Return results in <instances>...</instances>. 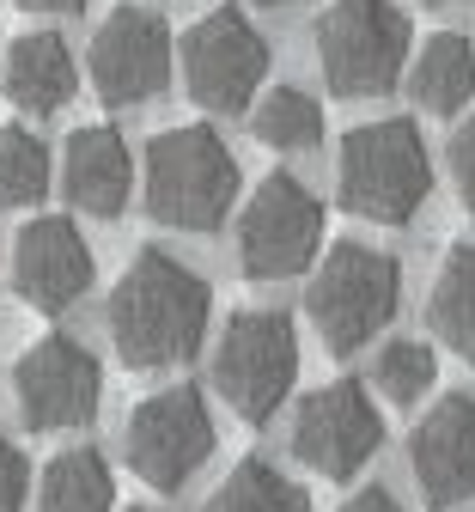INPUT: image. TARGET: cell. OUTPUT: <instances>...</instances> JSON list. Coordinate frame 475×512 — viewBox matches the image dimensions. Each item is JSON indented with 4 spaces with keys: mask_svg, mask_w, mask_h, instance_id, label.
<instances>
[{
    "mask_svg": "<svg viewBox=\"0 0 475 512\" xmlns=\"http://www.w3.org/2000/svg\"><path fill=\"white\" fill-rule=\"evenodd\" d=\"M409 470L427 506L451 512L475 500V397H439L409 433Z\"/></svg>",
    "mask_w": 475,
    "mask_h": 512,
    "instance_id": "obj_13",
    "label": "cell"
},
{
    "mask_svg": "<svg viewBox=\"0 0 475 512\" xmlns=\"http://www.w3.org/2000/svg\"><path fill=\"white\" fill-rule=\"evenodd\" d=\"M208 512H311L305 488L293 476H281L275 464L262 458H244L208 500Z\"/></svg>",
    "mask_w": 475,
    "mask_h": 512,
    "instance_id": "obj_21",
    "label": "cell"
},
{
    "mask_svg": "<svg viewBox=\"0 0 475 512\" xmlns=\"http://www.w3.org/2000/svg\"><path fill=\"white\" fill-rule=\"evenodd\" d=\"M335 196L354 220L372 226H409L421 202L433 196V159L409 116H384L348 128L342 153H335Z\"/></svg>",
    "mask_w": 475,
    "mask_h": 512,
    "instance_id": "obj_2",
    "label": "cell"
},
{
    "mask_svg": "<svg viewBox=\"0 0 475 512\" xmlns=\"http://www.w3.org/2000/svg\"><path fill=\"white\" fill-rule=\"evenodd\" d=\"M214 415H208V397L195 391V384H171L159 397H141L122 427V458L128 470L141 476L147 488L159 494H177L201 464L214 458Z\"/></svg>",
    "mask_w": 475,
    "mask_h": 512,
    "instance_id": "obj_8",
    "label": "cell"
},
{
    "mask_svg": "<svg viewBox=\"0 0 475 512\" xmlns=\"http://www.w3.org/2000/svg\"><path fill=\"white\" fill-rule=\"evenodd\" d=\"M451 183H457V202L475 214V116L457 122V135H451Z\"/></svg>",
    "mask_w": 475,
    "mask_h": 512,
    "instance_id": "obj_24",
    "label": "cell"
},
{
    "mask_svg": "<svg viewBox=\"0 0 475 512\" xmlns=\"http://www.w3.org/2000/svg\"><path fill=\"white\" fill-rule=\"evenodd\" d=\"M238 202V159L208 122L165 128L147 141V208L159 226L214 232Z\"/></svg>",
    "mask_w": 475,
    "mask_h": 512,
    "instance_id": "obj_3",
    "label": "cell"
},
{
    "mask_svg": "<svg viewBox=\"0 0 475 512\" xmlns=\"http://www.w3.org/2000/svg\"><path fill=\"white\" fill-rule=\"evenodd\" d=\"M262 7H299V0H262Z\"/></svg>",
    "mask_w": 475,
    "mask_h": 512,
    "instance_id": "obj_28",
    "label": "cell"
},
{
    "mask_svg": "<svg viewBox=\"0 0 475 512\" xmlns=\"http://www.w3.org/2000/svg\"><path fill=\"white\" fill-rule=\"evenodd\" d=\"M13 287L37 311H67L92 287V244L74 232V220H31L13 250Z\"/></svg>",
    "mask_w": 475,
    "mask_h": 512,
    "instance_id": "obj_14",
    "label": "cell"
},
{
    "mask_svg": "<svg viewBox=\"0 0 475 512\" xmlns=\"http://www.w3.org/2000/svg\"><path fill=\"white\" fill-rule=\"evenodd\" d=\"M409 92L433 116H457L475 98V43L463 31H439L409 61Z\"/></svg>",
    "mask_w": 475,
    "mask_h": 512,
    "instance_id": "obj_17",
    "label": "cell"
},
{
    "mask_svg": "<svg viewBox=\"0 0 475 512\" xmlns=\"http://www.w3.org/2000/svg\"><path fill=\"white\" fill-rule=\"evenodd\" d=\"M409 61V19L396 0H329L317 19V68L335 98H384Z\"/></svg>",
    "mask_w": 475,
    "mask_h": 512,
    "instance_id": "obj_6",
    "label": "cell"
},
{
    "mask_svg": "<svg viewBox=\"0 0 475 512\" xmlns=\"http://www.w3.org/2000/svg\"><path fill=\"white\" fill-rule=\"evenodd\" d=\"M427 317H433V336L475 366V244H457L445 263H439V281L427 293Z\"/></svg>",
    "mask_w": 475,
    "mask_h": 512,
    "instance_id": "obj_18",
    "label": "cell"
},
{
    "mask_svg": "<svg viewBox=\"0 0 475 512\" xmlns=\"http://www.w3.org/2000/svg\"><path fill=\"white\" fill-rule=\"evenodd\" d=\"M396 299H402L396 256L360 238H342V244H329V256L305 287V317L329 354H354L396 317Z\"/></svg>",
    "mask_w": 475,
    "mask_h": 512,
    "instance_id": "obj_4",
    "label": "cell"
},
{
    "mask_svg": "<svg viewBox=\"0 0 475 512\" xmlns=\"http://www.w3.org/2000/svg\"><path fill=\"white\" fill-rule=\"evenodd\" d=\"M80 74H74V49H67L61 31H31V37H13L7 49V98L31 116H49L74 98Z\"/></svg>",
    "mask_w": 475,
    "mask_h": 512,
    "instance_id": "obj_16",
    "label": "cell"
},
{
    "mask_svg": "<svg viewBox=\"0 0 475 512\" xmlns=\"http://www.w3.org/2000/svg\"><path fill=\"white\" fill-rule=\"evenodd\" d=\"M421 7H451V0H421Z\"/></svg>",
    "mask_w": 475,
    "mask_h": 512,
    "instance_id": "obj_29",
    "label": "cell"
},
{
    "mask_svg": "<svg viewBox=\"0 0 475 512\" xmlns=\"http://www.w3.org/2000/svg\"><path fill=\"white\" fill-rule=\"evenodd\" d=\"M13 397H19V415L31 433H61V427H86L98 415V397H104V366L92 360L86 342L74 336H43L19 354V372H13Z\"/></svg>",
    "mask_w": 475,
    "mask_h": 512,
    "instance_id": "obj_11",
    "label": "cell"
},
{
    "mask_svg": "<svg viewBox=\"0 0 475 512\" xmlns=\"http://www.w3.org/2000/svg\"><path fill=\"white\" fill-rule=\"evenodd\" d=\"M110 506H116V476L92 445L61 452L37 482V512H110Z\"/></svg>",
    "mask_w": 475,
    "mask_h": 512,
    "instance_id": "obj_19",
    "label": "cell"
},
{
    "mask_svg": "<svg viewBox=\"0 0 475 512\" xmlns=\"http://www.w3.org/2000/svg\"><path fill=\"white\" fill-rule=\"evenodd\" d=\"M25 13H49V19H61V13H80L86 0H19Z\"/></svg>",
    "mask_w": 475,
    "mask_h": 512,
    "instance_id": "obj_27",
    "label": "cell"
},
{
    "mask_svg": "<svg viewBox=\"0 0 475 512\" xmlns=\"http://www.w3.org/2000/svg\"><path fill=\"white\" fill-rule=\"evenodd\" d=\"M49 196V147L31 128H0V208H37Z\"/></svg>",
    "mask_w": 475,
    "mask_h": 512,
    "instance_id": "obj_22",
    "label": "cell"
},
{
    "mask_svg": "<svg viewBox=\"0 0 475 512\" xmlns=\"http://www.w3.org/2000/svg\"><path fill=\"white\" fill-rule=\"evenodd\" d=\"M335 512H409V506H402L390 488H360L348 506H335Z\"/></svg>",
    "mask_w": 475,
    "mask_h": 512,
    "instance_id": "obj_26",
    "label": "cell"
},
{
    "mask_svg": "<svg viewBox=\"0 0 475 512\" xmlns=\"http://www.w3.org/2000/svg\"><path fill=\"white\" fill-rule=\"evenodd\" d=\"M177 74H183V92H189L195 110L238 116V110H250L256 86L268 80V43L250 25L244 7H214L201 25L183 31Z\"/></svg>",
    "mask_w": 475,
    "mask_h": 512,
    "instance_id": "obj_7",
    "label": "cell"
},
{
    "mask_svg": "<svg viewBox=\"0 0 475 512\" xmlns=\"http://www.w3.org/2000/svg\"><path fill=\"white\" fill-rule=\"evenodd\" d=\"M323 250V202L293 177L275 171L256 183V196L238 214V263L250 281H287L317 263Z\"/></svg>",
    "mask_w": 475,
    "mask_h": 512,
    "instance_id": "obj_9",
    "label": "cell"
},
{
    "mask_svg": "<svg viewBox=\"0 0 475 512\" xmlns=\"http://www.w3.org/2000/svg\"><path fill=\"white\" fill-rule=\"evenodd\" d=\"M134 512H159V506H134Z\"/></svg>",
    "mask_w": 475,
    "mask_h": 512,
    "instance_id": "obj_30",
    "label": "cell"
},
{
    "mask_svg": "<svg viewBox=\"0 0 475 512\" xmlns=\"http://www.w3.org/2000/svg\"><path fill=\"white\" fill-rule=\"evenodd\" d=\"M214 293L171 250H141L110 287V348L128 372L183 366L208 342Z\"/></svg>",
    "mask_w": 475,
    "mask_h": 512,
    "instance_id": "obj_1",
    "label": "cell"
},
{
    "mask_svg": "<svg viewBox=\"0 0 475 512\" xmlns=\"http://www.w3.org/2000/svg\"><path fill=\"white\" fill-rule=\"evenodd\" d=\"M433 378H439V354L427 348V342H384L378 348V366H372V384H378V397L384 403H421L427 391H433Z\"/></svg>",
    "mask_w": 475,
    "mask_h": 512,
    "instance_id": "obj_23",
    "label": "cell"
},
{
    "mask_svg": "<svg viewBox=\"0 0 475 512\" xmlns=\"http://www.w3.org/2000/svg\"><path fill=\"white\" fill-rule=\"evenodd\" d=\"M378 445H384V415L360 378L317 384L293 415V458L329 482L360 476L378 458Z\"/></svg>",
    "mask_w": 475,
    "mask_h": 512,
    "instance_id": "obj_10",
    "label": "cell"
},
{
    "mask_svg": "<svg viewBox=\"0 0 475 512\" xmlns=\"http://www.w3.org/2000/svg\"><path fill=\"white\" fill-rule=\"evenodd\" d=\"M250 135L275 153H311L323 141V104L299 86H275L250 110Z\"/></svg>",
    "mask_w": 475,
    "mask_h": 512,
    "instance_id": "obj_20",
    "label": "cell"
},
{
    "mask_svg": "<svg viewBox=\"0 0 475 512\" xmlns=\"http://www.w3.org/2000/svg\"><path fill=\"white\" fill-rule=\"evenodd\" d=\"M299 378V330L287 311H232L226 330L214 342V391L220 403L262 427L268 415H281V403L293 397Z\"/></svg>",
    "mask_w": 475,
    "mask_h": 512,
    "instance_id": "obj_5",
    "label": "cell"
},
{
    "mask_svg": "<svg viewBox=\"0 0 475 512\" xmlns=\"http://www.w3.org/2000/svg\"><path fill=\"white\" fill-rule=\"evenodd\" d=\"M25 488H31V470H25V452L0 433V512H25Z\"/></svg>",
    "mask_w": 475,
    "mask_h": 512,
    "instance_id": "obj_25",
    "label": "cell"
},
{
    "mask_svg": "<svg viewBox=\"0 0 475 512\" xmlns=\"http://www.w3.org/2000/svg\"><path fill=\"white\" fill-rule=\"evenodd\" d=\"M86 74L110 110L159 98L171 80V25L153 7H116L86 49Z\"/></svg>",
    "mask_w": 475,
    "mask_h": 512,
    "instance_id": "obj_12",
    "label": "cell"
},
{
    "mask_svg": "<svg viewBox=\"0 0 475 512\" xmlns=\"http://www.w3.org/2000/svg\"><path fill=\"white\" fill-rule=\"evenodd\" d=\"M61 183H67V202L92 220H116L128 208V189H134V159H128V141L116 128H80L67 141V159H61Z\"/></svg>",
    "mask_w": 475,
    "mask_h": 512,
    "instance_id": "obj_15",
    "label": "cell"
}]
</instances>
